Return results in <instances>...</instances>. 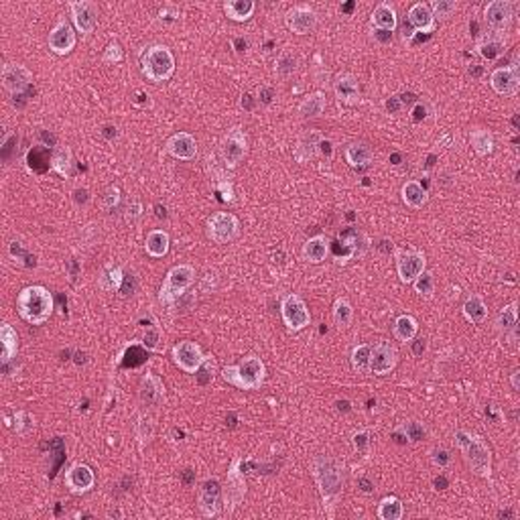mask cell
<instances>
[{"mask_svg": "<svg viewBox=\"0 0 520 520\" xmlns=\"http://www.w3.org/2000/svg\"><path fill=\"white\" fill-rule=\"evenodd\" d=\"M53 309H55L53 295L43 285L25 287L17 297L19 315L31 326H43L45 321H49V317L53 315Z\"/></svg>", "mask_w": 520, "mask_h": 520, "instance_id": "obj_1", "label": "cell"}, {"mask_svg": "<svg viewBox=\"0 0 520 520\" xmlns=\"http://www.w3.org/2000/svg\"><path fill=\"white\" fill-rule=\"evenodd\" d=\"M455 443L459 447V451L463 453L466 463L472 468V472L480 478L490 480L492 476V451L488 443L483 441L480 435L470 433L466 429L455 431Z\"/></svg>", "mask_w": 520, "mask_h": 520, "instance_id": "obj_2", "label": "cell"}, {"mask_svg": "<svg viewBox=\"0 0 520 520\" xmlns=\"http://www.w3.org/2000/svg\"><path fill=\"white\" fill-rule=\"evenodd\" d=\"M313 478L319 486V494L326 504L335 502L343 488V463L332 455H317L313 459Z\"/></svg>", "mask_w": 520, "mask_h": 520, "instance_id": "obj_3", "label": "cell"}, {"mask_svg": "<svg viewBox=\"0 0 520 520\" xmlns=\"http://www.w3.org/2000/svg\"><path fill=\"white\" fill-rule=\"evenodd\" d=\"M222 378L234 388L240 390H259L266 378V366L257 356L244 358L240 364L226 366L222 370Z\"/></svg>", "mask_w": 520, "mask_h": 520, "instance_id": "obj_4", "label": "cell"}, {"mask_svg": "<svg viewBox=\"0 0 520 520\" xmlns=\"http://www.w3.org/2000/svg\"><path fill=\"white\" fill-rule=\"evenodd\" d=\"M175 74V57L169 47L165 45H152L143 55V75L154 81H169Z\"/></svg>", "mask_w": 520, "mask_h": 520, "instance_id": "obj_5", "label": "cell"}, {"mask_svg": "<svg viewBox=\"0 0 520 520\" xmlns=\"http://www.w3.org/2000/svg\"><path fill=\"white\" fill-rule=\"evenodd\" d=\"M195 283V268L191 264H177L167 272V279L161 287L159 301L171 307L177 299L186 295V291Z\"/></svg>", "mask_w": 520, "mask_h": 520, "instance_id": "obj_6", "label": "cell"}, {"mask_svg": "<svg viewBox=\"0 0 520 520\" xmlns=\"http://www.w3.org/2000/svg\"><path fill=\"white\" fill-rule=\"evenodd\" d=\"M242 457L236 455L230 466H228V474H226V486L222 488V496H223V510L228 514H232L240 504L242 500L246 498V492H248V486H246V478H244V472H242Z\"/></svg>", "mask_w": 520, "mask_h": 520, "instance_id": "obj_7", "label": "cell"}, {"mask_svg": "<svg viewBox=\"0 0 520 520\" xmlns=\"http://www.w3.org/2000/svg\"><path fill=\"white\" fill-rule=\"evenodd\" d=\"M246 152H248V139H246L244 130H240L236 126L230 128L223 134L222 143H220V157H222L223 165L228 169L238 167L244 161Z\"/></svg>", "mask_w": 520, "mask_h": 520, "instance_id": "obj_8", "label": "cell"}, {"mask_svg": "<svg viewBox=\"0 0 520 520\" xmlns=\"http://www.w3.org/2000/svg\"><path fill=\"white\" fill-rule=\"evenodd\" d=\"M281 317L291 332H301L311 323V313L307 309V303L299 297L297 293H289L281 303Z\"/></svg>", "mask_w": 520, "mask_h": 520, "instance_id": "obj_9", "label": "cell"}, {"mask_svg": "<svg viewBox=\"0 0 520 520\" xmlns=\"http://www.w3.org/2000/svg\"><path fill=\"white\" fill-rule=\"evenodd\" d=\"M171 356H173V362L179 366V370H183L186 374H197L208 360V356H203L201 352V346L191 339H183L175 343Z\"/></svg>", "mask_w": 520, "mask_h": 520, "instance_id": "obj_10", "label": "cell"}, {"mask_svg": "<svg viewBox=\"0 0 520 520\" xmlns=\"http://www.w3.org/2000/svg\"><path fill=\"white\" fill-rule=\"evenodd\" d=\"M240 236V222L234 214L216 212L208 220V238L216 244H228Z\"/></svg>", "mask_w": 520, "mask_h": 520, "instance_id": "obj_11", "label": "cell"}, {"mask_svg": "<svg viewBox=\"0 0 520 520\" xmlns=\"http://www.w3.org/2000/svg\"><path fill=\"white\" fill-rule=\"evenodd\" d=\"M427 270V257L425 252L417 250V248H409V250H401L397 254V272L401 283L405 285H412L414 279L419 274H423Z\"/></svg>", "mask_w": 520, "mask_h": 520, "instance_id": "obj_12", "label": "cell"}, {"mask_svg": "<svg viewBox=\"0 0 520 520\" xmlns=\"http://www.w3.org/2000/svg\"><path fill=\"white\" fill-rule=\"evenodd\" d=\"M514 19V4L510 0H492L483 8V21L490 31L506 33Z\"/></svg>", "mask_w": 520, "mask_h": 520, "instance_id": "obj_13", "label": "cell"}, {"mask_svg": "<svg viewBox=\"0 0 520 520\" xmlns=\"http://www.w3.org/2000/svg\"><path fill=\"white\" fill-rule=\"evenodd\" d=\"M285 23L295 35H309L319 23V14L309 4H297L285 14Z\"/></svg>", "mask_w": 520, "mask_h": 520, "instance_id": "obj_14", "label": "cell"}, {"mask_svg": "<svg viewBox=\"0 0 520 520\" xmlns=\"http://www.w3.org/2000/svg\"><path fill=\"white\" fill-rule=\"evenodd\" d=\"M70 12L74 21L75 29L81 35H92L96 25H98V4L92 0H75L70 2Z\"/></svg>", "mask_w": 520, "mask_h": 520, "instance_id": "obj_15", "label": "cell"}, {"mask_svg": "<svg viewBox=\"0 0 520 520\" xmlns=\"http://www.w3.org/2000/svg\"><path fill=\"white\" fill-rule=\"evenodd\" d=\"M197 506L201 510L203 517L212 519V517H218L222 512L223 508V496H222V486L216 478L212 480H206L201 490H199V496H197Z\"/></svg>", "mask_w": 520, "mask_h": 520, "instance_id": "obj_16", "label": "cell"}, {"mask_svg": "<svg viewBox=\"0 0 520 520\" xmlns=\"http://www.w3.org/2000/svg\"><path fill=\"white\" fill-rule=\"evenodd\" d=\"M490 86L500 96H517L520 88L519 63H510L508 68H498L490 74Z\"/></svg>", "mask_w": 520, "mask_h": 520, "instance_id": "obj_17", "label": "cell"}, {"mask_svg": "<svg viewBox=\"0 0 520 520\" xmlns=\"http://www.w3.org/2000/svg\"><path fill=\"white\" fill-rule=\"evenodd\" d=\"M0 79H2V86H4L6 92L21 94V92H25L31 86L33 74L23 63H4L2 72H0Z\"/></svg>", "mask_w": 520, "mask_h": 520, "instance_id": "obj_18", "label": "cell"}, {"mask_svg": "<svg viewBox=\"0 0 520 520\" xmlns=\"http://www.w3.org/2000/svg\"><path fill=\"white\" fill-rule=\"evenodd\" d=\"M399 364V352L390 341H378L376 346H372V358H370V372L384 376L388 372H392Z\"/></svg>", "mask_w": 520, "mask_h": 520, "instance_id": "obj_19", "label": "cell"}, {"mask_svg": "<svg viewBox=\"0 0 520 520\" xmlns=\"http://www.w3.org/2000/svg\"><path fill=\"white\" fill-rule=\"evenodd\" d=\"M47 43H49V49H51L55 55H70V53L74 51L75 43H77L74 27H72L66 19L57 21L55 27L49 31Z\"/></svg>", "mask_w": 520, "mask_h": 520, "instance_id": "obj_20", "label": "cell"}, {"mask_svg": "<svg viewBox=\"0 0 520 520\" xmlns=\"http://www.w3.org/2000/svg\"><path fill=\"white\" fill-rule=\"evenodd\" d=\"M66 486L68 490L75 494V496H81V494H88L94 486H96V474L90 466L86 463H74L68 472H66Z\"/></svg>", "mask_w": 520, "mask_h": 520, "instance_id": "obj_21", "label": "cell"}, {"mask_svg": "<svg viewBox=\"0 0 520 520\" xmlns=\"http://www.w3.org/2000/svg\"><path fill=\"white\" fill-rule=\"evenodd\" d=\"M334 92L337 102L346 104V106H358L362 102V90L360 83L356 79V75L352 74H337L334 77Z\"/></svg>", "mask_w": 520, "mask_h": 520, "instance_id": "obj_22", "label": "cell"}, {"mask_svg": "<svg viewBox=\"0 0 520 520\" xmlns=\"http://www.w3.org/2000/svg\"><path fill=\"white\" fill-rule=\"evenodd\" d=\"M139 399H141V403L145 407H161L165 403V384H163V380L157 374L147 372L141 378Z\"/></svg>", "mask_w": 520, "mask_h": 520, "instance_id": "obj_23", "label": "cell"}, {"mask_svg": "<svg viewBox=\"0 0 520 520\" xmlns=\"http://www.w3.org/2000/svg\"><path fill=\"white\" fill-rule=\"evenodd\" d=\"M167 152L179 161H191L197 154V141L189 132H177L167 141Z\"/></svg>", "mask_w": 520, "mask_h": 520, "instance_id": "obj_24", "label": "cell"}, {"mask_svg": "<svg viewBox=\"0 0 520 520\" xmlns=\"http://www.w3.org/2000/svg\"><path fill=\"white\" fill-rule=\"evenodd\" d=\"M407 19H409L410 27L417 31V33H433L435 31V17H433V12H431V8H429V4L427 2H417V4H412L409 8V14H407Z\"/></svg>", "mask_w": 520, "mask_h": 520, "instance_id": "obj_25", "label": "cell"}, {"mask_svg": "<svg viewBox=\"0 0 520 520\" xmlns=\"http://www.w3.org/2000/svg\"><path fill=\"white\" fill-rule=\"evenodd\" d=\"M504 47H506V33H496V31H490V33L482 35L476 45L478 53L488 61L498 59L504 53Z\"/></svg>", "mask_w": 520, "mask_h": 520, "instance_id": "obj_26", "label": "cell"}, {"mask_svg": "<svg viewBox=\"0 0 520 520\" xmlns=\"http://www.w3.org/2000/svg\"><path fill=\"white\" fill-rule=\"evenodd\" d=\"M372 29H380V31H388L392 33L399 25V17H397V8L390 2H380L370 17Z\"/></svg>", "mask_w": 520, "mask_h": 520, "instance_id": "obj_27", "label": "cell"}, {"mask_svg": "<svg viewBox=\"0 0 520 520\" xmlns=\"http://www.w3.org/2000/svg\"><path fill=\"white\" fill-rule=\"evenodd\" d=\"M328 254H330V238L326 234H317L303 244V259L311 264L323 262Z\"/></svg>", "mask_w": 520, "mask_h": 520, "instance_id": "obj_28", "label": "cell"}, {"mask_svg": "<svg viewBox=\"0 0 520 520\" xmlns=\"http://www.w3.org/2000/svg\"><path fill=\"white\" fill-rule=\"evenodd\" d=\"M326 94L323 92H313L309 96H305V100L299 104V118L301 120H313L319 118L326 112Z\"/></svg>", "mask_w": 520, "mask_h": 520, "instance_id": "obj_29", "label": "cell"}, {"mask_svg": "<svg viewBox=\"0 0 520 520\" xmlns=\"http://www.w3.org/2000/svg\"><path fill=\"white\" fill-rule=\"evenodd\" d=\"M254 10H257V4L252 0H226L223 2V12L234 23H244L252 19Z\"/></svg>", "mask_w": 520, "mask_h": 520, "instance_id": "obj_30", "label": "cell"}, {"mask_svg": "<svg viewBox=\"0 0 520 520\" xmlns=\"http://www.w3.org/2000/svg\"><path fill=\"white\" fill-rule=\"evenodd\" d=\"M171 238L165 230H150L145 240V250L150 259H163L169 252Z\"/></svg>", "mask_w": 520, "mask_h": 520, "instance_id": "obj_31", "label": "cell"}, {"mask_svg": "<svg viewBox=\"0 0 520 520\" xmlns=\"http://www.w3.org/2000/svg\"><path fill=\"white\" fill-rule=\"evenodd\" d=\"M461 311H463V317L470 323H483L488 319V305H486L482 295H478V293H472L470 297L466 299Z\"/></svg>", "mask_w": 520, "mask_h": 520, "instance_id": "obj_32", "label": "cell"}, {"mask_svg": "<svg viewBox=\"0 0 520 520\" xmlns=\"http://www.w3.org/2000/svg\"><path fill=\"white\" fill-rule=\"evenodd\" d=\"M124 281V272H122V266L120 264H106L98 277V287L106 293H116L120 289Z\"/></svg>", "mask_w": 520, "mask_h": 520, "instance_id": "obj_33", "label": "cell"}, {"mask_svg": "<svg viewBox=\"0 0 520 520\" xmlns=\"http://www.w3.org/2000/svg\"><path fill=\"white\" fill-rule=\"evenodd\" d=\"M0 343H2L0 360H2V364H8L19 352V334L12 326H8V323L0 326Z\"/></svg>", "mask_w": 520, "mask_h": 520, "instance_id": "obj_34", "label": "cell"}, {"mask_svg": "<svg viewBox=\"0 0 520 520\" xmlns=\"http://www.w3.org/2000/svg\"><path fill=\"white\" fill-rule=\"evenodd\" d=\"M517 321H519V303L512 301V303L504 305L502 311L498 313V317H496V330L504 335L514 334Z\"/></svg>", "mask_w": 520, "mask_h": 520, "instance_id": "obj_35", "label": "cell"}, {"mask_svg": "<svg viewBox=\"0 0 520 520\" xmlns=\"http://www.w3.org/2000/svg\"><path fill=\"white\" fill-rule=\"evenodd\" d=\"M401 195H403V201L412 208V210H421L425 203H427V199H429V195H427V189L421 186L419 181H407L403 189H401Z\"/></svg>", "mask_w": 520, "mask_h": 520, "instance_id": "obj_36", "label": "cell"}, {"mask_svg": "<svg viewBox=\"0 0 520 520\" xmlns=\"http://www.w3.org/2000/svg\"><path fill=\"white\" fill-rule=\"evenodd\" d=\"M51 169L61 175V177H70L74 171V152L70 147H57L51 154Z\"/></svg>", "mask_w": 520, "mask_h": 520, "instance_id": "obj_37", "label": "cell"}, {"mask_svg": "<svg viewBox=\"0 0 520 520\" xmlns=\"http://www.w3.org/2000/svg\"><path fill=\"white\" fill-rule=\"evenodd\" d=\"M321 134L319 132H307V134H303L301 139L297 141V147H295V159L297 161H309L315 152H317V149H319V145H321Z\"/></svg>", "mask_w": 520, "mask_h": 520, "instance_id": "obj_38", "label": "cell"}, {"mask_svg": "<svg viewBox=\"0 0 520 520\" xmlns=\"http://www.w3.org/2000/svg\"><path fill=\"white\" fill-rule=\"evenodd\" d=\"M343 154H346V161H348L350 167H366V165H370L372 161H374L372 149L366 147V145H362V143L348 145V149H346Z\"/></svg>", "mask_w": 520, "mask_h": 520, "instance_id": "obj_39", "label": "cell"}, {"mask_svg": "<svg viewBox=\"0 0 520 520\" xmlns=\"http://www.w3.org/2000/svg\"><path fill=\"white\" fill-rule=\"evenodd\" d=\"M470 145L476 150V154L488 157L494 152V134L488 128H474L470 132Z\"/></svg>", "mask_w": 520, "mask_h": 520, "instance_id": "obj_40", "label": "cell"}, {"mask_svg": "<svg viewBox=\"0 0 520 520\" xmlns=\"http://www.w3.org/2000/svg\"><path fill=\"white\" fill-rule=\"evenodd\" d=\"M376 514L380 520H401L405 514V506L397 496H386L380 500Z\"/></svg>", "mask_w": 520, "mask_h": 520, "instance_id": "obj_41", "label": "cell"}, {"mask_svg": "<svg viewBox=\"0 0 520 520\" xmlns=\"http://www.w3.org/2000/svg\"><path fill=\"white\" fill-rule=\"evenodd\" d=\"M392 332H394V337L399 339V341H403V343H410L412 339H414V335L419 332V321L412 317V315H401L397 321H394V328H392Z\"/></svg>", "mask_w": 520, "mask_h": 520, "instance_id": "obj_42", "label": "cell"}, {"mask_svg": "<svg viewBox=\"0 0 520 520\" xmlns=\"http://www.w3.org/2000/svg\"><path fill=\"white\" fill-rule=\"evenodd\" d=\"M297 55L293 51L285 49V51L279 53V57L274 61V74L279 75V77H283V79H287V77H291V75L297 72Z\"/></svg>", "mask_w": 520, "mask_h": 520, "instance_id": "obj_43", "label": "cell"}, {"mask_svg": "<svg viewBox=\"0 0 520 520\" xmlns=\"http://www.w3.org/2000/svg\"><path fill=\"white\" fill-rule=\"evenodd\" d=\"M372 346L370 343H360L352 350V368L358 374H368L370 372Z\"/></svg>", "mask_w": 520, "mask_h": 520, "instance_id": "obj_44", "label": "cell"}, {"mask_svg": "<svg viewBox=\"0 0 520 520\" xmlns=\"http://www.w3.org/2000/svg\"><path fill=\"white\" fill-rule=\"evenodd\" d=\"M332 315H334V323L337 328H348L354 319V309H352V303L346 297H337L334 303V309H332Z\"/></svg>", "mask_w": 520, "mask_h": 520, "instance_id": "obj_45", "label": "cell"}, {"mask_svg": "<svg viewBox=\"0 0 520 520\" xmlns=\"http://www.w3.org/2000/svg\"><path fill=\"white\" fill-rule=\"evenodd\" d=\"M152 437H154V419L147 412H143V414H139V421H137V439H139L141 449L149 446Z\"/></svg>", "mask_w": 520, "mask_h": 520, "instance_id": "obj_46", "label": "cell"}, {"mask_svg": "<svg viewBox=\"0 0 520 520\" xmlns=\"http://www.w3.org/2000/svg\"><path fill=\"white\" fill-rule=\"evenodd\" d=\"M412 287H414V293L429 297V295H433V291H435V279H433V274H431V272H427V270H425L423 274H419V277L414 279Z\"/></svg>", "mask_w": 520, "mask_h": 520, "instance_id": "obj_47", "label": "cell"}, {"mask_svg": "<svg viewBox=\"0 0 520 520\" xmlns=\"http://www.w3.org/2000/svg\"><path fill=\"white\" fill-rule=\"evenodd\" d=\"M429 8H431L435 21H437V19L443 21V19H449V17L457 10V4H455L453 0H435V2L429 4Z\"/></svg>", "mask_w": 520, "mask_h": 520, "instance_id": "obj_48", "label": "cell"}, {"mask_svg": "<svg viewBox=\"0 0 520 520\" xmlns=\"http://www.w3.org/2000/svg\"><path fill=\"white\" fill-rule=\"evenodd\" d=\"M431 461H433L435 468L446 470V468H449V463H451V453L447 451L446 447H433L431 449Z\"/></svg>", "mask_w": 520, "mask_h": 520, "instance_id": "obj_49", "label": "cell"}, {"mask_svg": "<svg viewBox=\"0 0 520 520\" xmlns=\"http://www.w3.org/2000/svg\"><path fill=\"white\" fill-rule=\"evenodd\" d=\"M122 57H124L122 47H120L116 41L108 43L106 49H104V53H102V61H104V63H118V61H122Z\"/></svg>", "mask_w": 520, "mask_h": 520, "instance_id": "obj_50", "label": "cell"}, {"mask_svg": "<svg viewBox=\"0 0 520 520\" xmlns=\"http://www.w3.org/2000/svg\"><path fill=\"white\" fill-rule=\"evenodd\" d=\"M31 427H33V423L29 421V414H27L25 410H17V412H14V431H17L19 435H23V433H27Z\"/></svg>", "mask_w": 520, "mask_h": 520, "instance_id": "obj_51", "label": "cell"}, {"mask_svg": "<svg viewBox=\"0 0 520 520\" xmlns=\"http://www.w3.org/2000/svg\"><path fill=\"white\" fill-rule=\"evenodd\" d=\"M403 431H405V435H407V441H421L423 439V435H425V429L419 425V423H414V421H410L407 425H403Z\"/></svg>", "mask_w": 520, "mask_h": 520, "instance_id": "obj_52", "label": "cell"}, {"mask_svg": "<svg viewBox=\"0 0 520 520\" xmlns=\"http://www.w3.org/2000/svg\"><path fill=\"white\" fill-rule=\"evenodd\" d=\"M354 447H356V451L366 453V451L370 449V433H368V431L356 433V435H354Z\"/></svg>", "mask_w": 520, "mask_h": 520, "instance_id": "obj_53", "label": "cell"}, {"mask_svg": "<svg viewBox=\"0 0 520 520\" xmlns=\"http://www.w3.org/2000/svg\"><path fill=\"white\" fill-rule=\"evenodd\" d=\"M141 216H143V206H141V201L134 199V201L128 206V210H126V220L130 223H134Z\"/></svg>", "mask_w": 520, "mask_h": 520, "instance_id": "obj_54", "label": "cell"}, {"mask_svg": "<svg viewBox=\"0 0 520 520\" xmlns=\"http://www.w3.org/2000/svg\"><path fill=\"white\" fill-rule=\"evenodd\" d=\"M118 199H120V191H118V187H108V191H106V195H104L106 210H112V208L118 203Z\"/></svg>", "mask_w": 520, "mask_h": 520, "instance_id": "obj_55", "label": "cell"}, {"mask_svg": "<svg viewBox=\"0 0 520 520\" xmlns=\"http://www.w3.org/2000/svg\"><path fill=\"white\" fill-rule=\"evenodd\" d=\"M159 330L152 328V330H147V334L143 335V343L149 348V350H154L157 348V341H159Z\"/></svg>", "mask_w": 520, "mask_h": 520, "instance_id": "obj_56", "label": "cell"}, {"mask_svg": "<svg viewBox=\"0 0 520 520\" xmlns=\"http://www.w3.org/2000/svg\"><path fill=\"white\" fill-rule=\"evenodd\" d=\"M218 191L222 193V199L223 201H234V187H232V183L230 181H220L218 183Z\"/></svg>", "mask_w": 520, "mask_h": 520, "instance_id": "obj_57", "label": "cell"}, {"mask_svg": "<svg viewBox=\"0 0 520 520\" xmlns=\"http://www.w3.org/2000/svg\"><path fill=\"white\" fill-rule=\"evenodd\" d=\"M259 100L264 104V106H268L270 102H272V98H274V90L270 88V86H262L259 90Z\"/></svg>", "mask_w": 520, "mask_h": 520, "instance_id": "obj_58", "label": "cell"}, {"mask_svg": "<svg viewBox=\"0 0 520 520\" xmlns=\"http://www.w3.org/2000/svg\"><path fill=\"white\" fill-rule=\"evenodd\" d=\"M374 39H376L380 45H386V43H390V41H392V33H388V31H380V29H374Z\"/></svg>", "mask_w": 520, "mask_h": 520, "instance_id": "obj_59", "label": "cell"}, {"mask_svg": "<svg viewBox=\"0 0 520 520\" xmlns=\"http://www.w3.org/2000/svg\"><path fill=\"white\" fill-rule=\"evenodd\" d=\"M74 199L75 203H88L90 201V193H88V189H74Z\"/></svg>", "mask_w": 520, "mask_h": 520, "instance_id": "obj_60", "label": "cell"}, {"mask_svg": "<svg viewBox=\"0 0 520 520\" xmlns=\"http://www.w3.org/2000/svg\"><path fill=\"white\" fill-rule=\"evenodd\" d=\"M360 490H362L364 494H372V492H374V483H372L370 480H366V478H362V480H360Z\"/></svg>", "mask_w": 520, "mask_h": 520, "instance_id": "obj_61", "label": "cell"}, {"mask_svg": "<svg viewBox=\"0 0 520 520\" xmlns=\"http://www.w3.org/2000/svg\"><path fill=\"white\" fill-rule=\"evenodd\" d=\"M386 108H388L390 112L399 110V108H401V98H397V96H394V98H390V100L386 102Z\"/></svg>", "mask_w": 520, "mask_h": 520, "instance_id": "obj_62", "label": "cell"}, {"mask_svg": "<svg viewBox=\"0 0 520 520\" xmlns=\"http://www.w3.org/2000/svg\"><path fill=\"white\" fill-rule=\"evenodd\" d=\"M519 376H520L519 370H514V372H512V374H510V382H512V388H514V390H520Z\"/></svg>", "mask_w": 520, "mask_h": 520, "instance_id": "obj_63", "label": "cell"}]
</instances>
